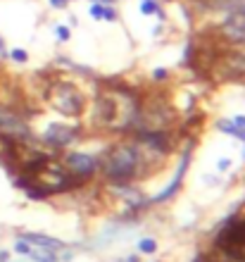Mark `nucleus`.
<instances>
[{"label":"nucleus","mask_w":245,"mask_h":262,"mask_svg":"<svg viewBox=\"0 0 245 262\" xmlns=\"http://www.w3.org/2000/svg\"><path fill=\"white\" fill-rule=\"evenodd\" d=\"M98 169L112 186H122L140 179L148 172V164L143 162L138 148L133 143H119L103 155V160L98 162Z\"/></svg>","instance_id":"1"},{"label":"nucleus","mask_w":245,"mask_h":262,"mask_svg":"<svg viewBox=\"0 0 245 262\" xmlns=\"http://www.w3.org/2000/svg\"><path fill=\"white\" fill-rule=\"evenodd\" d=\"M48 100L57 112H62L67 117H79L86 110L84 93L72 84H50L48 88Z\"/></svg>","instance_id":"2"},{"label":"nucleus","mask_w":245,"mask_h":262,"mask_svg":"<svg viewBox=\"0 0 245 262\" xmlns=\"http://www.w3.org/2000/svg\"><path fill=\"white\" fill-rule=\"evenodd\" d=\"M0 138L7 141H31V131L17 112L0 105Z\"/></svg>","instance_id":"3"},{"label":"nucleus","mask_w":245,"mask_h":262,"mask_svg":"<svg viewBox=\"0 0 245 262\" xmlns=\"http://www.w3.org/2000/svg\"><path fill=\"white\" fill-rule=\"evenodd\" d=\"M217 248L224 251H245V217H231L226 222L219 236H217Z\"/></svg>","instance_id":"4"},{"label":"nucleus","mask_w":245,"mask_h":262,"mask_svg":"<svg viewBox=\"0 0 245 262\" xmlns=\"http://www.w3.org/2000/svg\"><path fill=\"white\" fill-rule=\"evenodd\" d=\"M217 62L229 77H245V43H229L224 53H219Z\"/></svg>","instance_id":"5"},{"label":"nucleus","mask_w":245,"mask_h":262,"mask_svg":"<svg viewBox=\"0 0 245 262\" xmlns=\"http://www.w3.org/2000/svg\"><path fill=\"white\" fill-rule=\"evenodd\" d=\"M64 169L72 176L86 181V179H91L98 172V160L93 155H86V153H69L64 157Z\"/></svg>","instance_id":"6"},{"label":"nucleus","mask_w":245,"mask_h":262,"mask_svg":"<svg viewBox=\"0 0 245 262\" xmlns=\"http://www.w3.org/2000/svg\"><path fill=\"white\" fill-rule=\"evenodd\" d=\"M219 36L226 43H245V10L231 12L219 26Z\"/></svg>","instance_id":"7"},{"label":"nucleus","mask_w":245,"mask_h":262,"mask_svg":"<svg viewBox=\"0 0 245 262\" xmlns=\"http://www.w3.org/2000/svg\"><path fill=\"white\" fill-rule=\"evenodd\" d=\"M76 136H79V129H76V127L53 122V124L45 129V133H43V143H48V145H53V148H67V145H72V143L76 141Z\"/></svg>","instance_id":"8"},{"label":"nucleus","mask_w":245,"mask_h":262,"mask_svg":"<svg viewBox=\"0 0 245 262\" xmlns=\"http://www.w3.org/2000/svg\"><path fill=\"white\" fill-rule=\"evenodd\" d=\"M188 162H191V150L183 155V160H181V164H179V169H176L174 179H171V184L167 186L162 193H157V196L152 198V203H164V200H169V198L179 191V186H181V181H183V174H186V169H188Z\"/></svg>","instance_id":"9"},{"label":"nucleus","mask_w":245,"mask_h":262,"mask_svg":"<svg viewBox=\"0 0 245 262\" xmlns=\"http://www.w3.org/2000/svg\"><path fill=\"white\" fill-rule=\"evenodd\" d=\"M21 241H26L29 246H36V248H45V251H64L62 241L43 236V234H21Z\"/></svg>","instance_id":"10"},{"label":"nucleus","mask_w":245,"mask_h":262,"mask_svg":"<svg viewBox=\"0 0 245 262\" xmlns=\"http://www.w3.org/2000/svg\"><path fill=\"white\" fill-rule=\"evenodd\" d=\"M205 262H245L243 251H224V248H214L210 255H205Z\"/></svg>","instance_id":"11"},{"label":"nucleus","mask_w":245,"mask_h":262,"mask_svg":"<svg viewBox=\"0 0 245 262\" xmlns=\"http://www.w3.org/2000/svg\"><path fill=\"white\" fill-rule=\"evenodd\" d=\"M188 55H200V57H205V53L200 50V48H195V45H188ZM186 55V57H188ZM217 57H219V48H217V43L210 45V55H207V60H205V69H212L214 65H217Z\"/></svg>","instance_id":"12"},{"label":"nucleus","mask_w":245,"mask_h":262,"mask_svg":"<svg viewBox=\"0 0 245 262\" xmlns=\"http://www.w3.org/2000/svg\"><path fill=\"white\" fill-rule=\"evenodd\" d=\"M217 129L224 131V133H231V136H236V138H241V141H245V129H241L236 122H229V120H222L219 124H217Z\"/></svg>","instance_id":"13"},{"label":"nucleus","mask_w":245,"mask_h":262,"mask_svg":"<svg viewBox=\"0 0 245 262\" xmlns=\"http://www.w3.org/2000/svg\"><path fill=\"white\" fill-rule=\"evenodd\" d=\"M140 14H145V17H148V14H157V17H164L157 0H140Z\"/></svg>","instance_id":"14"},{"label":"nucleus","mask_w":245,"mask_h":262,"mask_svg":"<svg viewBox=\"0 0 245 262\" xmlns=\"http://www.w3.org/2000/svg\"><path fill=\"white\" fill-rule=\"evenodd\" d=\"M29 258H31L33 262H55L53 251H45V248H33V246H31V253H29Z\"/></svg>","instance_id":"15"},{"label":"nucleus","mask_w":245,"mask_h":262,"mask_svg":"<svg viewBox=\"0 0 245 262\" xmlns=\"http://www.w3.org/2000/svg\"><path fill=\"white\" fill-rule=\"evenodd\" d=\"M138 251L140 253H155L157 251V241L155 239H140V243H138Z\"/></svg>","instance_id":"16"},{"label":"nucleus","mask_w":245,"mask_h":262,"mask_svg":"<svg viewBox=\"0 0 245 262\" xmlns=\"http://www.w3.org/2000/svg\"><path fill=\"white\" fill-rule=\"evenodd\" d=\"M10 57L14 62H19V65H26V62H29V55H26V50H21V48H12Z\"/></svg>","instance_id":"17"},{"label":"nucleus","mask_w":245,"mask_h":262,"mask_svg":"<svg viewBox=\"0 0 245 262\" xmlns=\"http://www.w3.org/2000/svg\"><path fill=\"white\" fill-rule=\"evenodd\" d=\"M103 19H107V22H117L119 19L117 10H115L112 5H103Z\"/></svg>","instance_id":"18"},{"label":"nucleus","mask_w":245,"mask_h":262,"mask_svg":"<svg viewBox=\"0 0 245 262\" xmlns=\"http://www.w3.org/2000/svg\"><path fill=\"white\" fill-rule=\"evenodd\" d=\"M55 31H57V38H60V41H69V38H72V31H69V29H67V26H62V24H60V26H55Z\"/></svg>","instance_id":"19"},{"label":"nucleus","mask_w":245,"mask_h":262,"mask_svg":"<svg viewBox=\"0 0 245 262\" xmlns=\"http://www.w3.org/2000/svg\"><path fill=\"white\" fill-rule=\"evenodd\" d=\"M14 251L17 253H21V255H29V253H31V246H29V243H26V241H17V243H14Z\"/></svg>","instance_id":"20"},{"label":"nucleus","mask_w":245,"mask_h":262,"mask_svg":"<svg viewBox=\"0 0 245 262\" xmlns=\"http://www.w3.org/2000/svg\"><path fill=\"white\" fill-rule=\"evenodd\" d=\"M88 12H91V17H93V19H103V2H93Z\"/></svg>","instance_id":"21"},{"label":"nucleus","mask_w":245,"mask_h":262,"mask_svg":"<svg viewBox=\"0 0 245 262\" xmlns=\"http://www.w3.org/2000/svg\"><path fill=\"white\" fill-rule=\"evenodd\" d=\"M152 79H155V81H167V79H169V72L162 69V67H157V69L152 72Z\"/></svg>","instance_id":"22"},{"label":"nucleus","mask_w":245,"mask_h":262,"mask_svg":"<svg viewBox=\"0 0 245 262\" xmlns=\"http://www.w3.org/2000/svg\"><path fill=\"white\" fill-rule=\"evenodd\" d=\"M229 167H231V160H219V169H222V172H224V169H229Z\"/></svg>","instance_id":"23"},{"label":"nucleus","mask_w":245,"mask_h":262,"mask_svg":"<svg viewBox=\"0 0 245 262\" xmlns=\"http://www.w3.org/2000/svg\"><path fill=\"white\" fill-rule=\"evenodd\" d=\"M236 124H238V127H241V129H245V115H238V117H236Z\"/></svg>","instance_id":"24"},{"label":"nucleus","mask_w":245,"mask_h":262,"mask_svg":"<svg viewBox=\"0 0 245 262\" xmlns=\"http://www.w3.org/2000/svg\"><path fill=\"white\" fill-rule=\"evenodd\" d=\"M50 5H53V7H64L67 0H50Z\"/></svg>","instance_id":"25"},{"label":"nucleus","mask_w":245,"mask_h":262,"mask_svg":"<svg viewBox=\"0 0 245 262\" xmlns=\"http://www.w3.org/2000/svg\"><path fill=\"white\" fill-rule=\"evenodd\" d=\"M5 48H7V45H5V41H2V36H0V55H2V57L7 55V50H5Z\"/></svg>","instance_id":"26"},{"label":"nucleus","mask_w":245,"mask_h":262,"mask_svg":"<svg viewBox=\"0 0 245 262\" xmlns=\"http://www.w3.org/2000/svg\"><path fill=\"white\" fill-rule=\"evenodd\" d=\"M7 260H10V258H7V253L0 251V262H7Z\"/></svg>","instance_id":"27"}]
</instances>
